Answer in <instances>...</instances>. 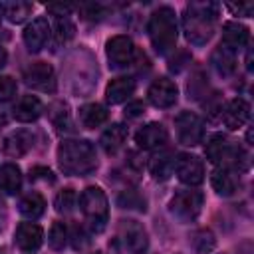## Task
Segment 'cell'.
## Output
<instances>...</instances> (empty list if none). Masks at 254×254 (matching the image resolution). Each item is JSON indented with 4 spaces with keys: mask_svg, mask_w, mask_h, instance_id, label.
<instances>
[{
    "mask_svg": "<svg viewBox=\"0 0 254 254\" xmlns=\"http://www.w3.org/2000/svg\"><path fill=\"white\" fill-rule=\"evenodd\" d=\"M149 246L147 230L137 220H121L115 238L113 248L117 254H143Z\"/></svg>",
    "mask_w": 254,
    "mask_h": 254,
    "instance_id": "8992f818",
    "label": "cell"
},
{
    "mask_svg": "<svg viewBox=\"0 0 254 254\" xmlns=\"http://www.w3.org/2000/svg\"><path fill=\"white\" fill-rule=\"evenodd\" d=\"M4 125H6V115H4L2 111H0V129H2Z\"/></svg>",
    "mask_w": 254,
    "mask_h": 254,
    "instance_id": "7bdbcfd3",
    "label": "cell"
},
{
    "mask_svg": "<svg viewBox=\"0 0 254 254\" xmlns=\"http://www.w3.org/2000/svg\"><path fill=\"white\" fill-rule=\"evenodd\" d=\"M18 210H20L22 216H26V218H30V220H36V218H40V216L44 214V210H46V200H44V196H42L40 192H28V194H24V196L20 198Z\"/></svg>",
    "mask_w": 254,
    "mask_h": 254,
    "instance_id": "4316f807",
    "label": "cell"
},
{
    "mask_svg": "<svg viewBox=\"0 0 254 254\" xmlns=\"http://www.w3.org/2000/svg\"><path fill=\"white\" fill-rule=\"evenodd\" d=\"M250 40V30L240 22H226L222 26V46L236 52L244 48Z\"/></svg>",
    "mask_w": 254,
    "mask_h": 254,
    "instance_id": "ffe728a7",
    "label": "cell"
},
{
    "mask_svg": "<svg viewBox=\"0 0 254 254\" xmlns=\"http://www.w3.org/2000/svg\"><path fill=\"white\" fill-rule=\"evenodd\" d=\"M6 220H8V214H6V208H4V202L0 200V232L6 228Z\"/></svg>",
    "mask_w": 254,
    "mask_h": 254,
    "instance_id": "60d3db41",
    "label": "cell"
},
{
    "mask_svg": "<svg viewBox=\"0 0 254 254\" xmlns=\"http://www.w3.org/2000/svg\"><path fill=\"white\" fill-rule=\"evenodd\" d=\"M14 242L22 252H36L44 242V230L36 222H20L14 232Z\"/></svg>",
    "mask_w": 254,
    "mask_h": 254,
    "instance_id": "9a60e30c",
    "label": "cell"
},
{
    "mask_svg": "<svg viewBox=\"0 0 254 254\" xmlns=\"http://www.w3.org/2000/svg\"><path fill=\"white\" fill-rule=\"evenodd\" d=\"M50 117H52V123L56 125L58 131H64L69 127V111H67V105L65 103H54L50 107Z\"/></svg>",
    "mask_w": 254,
    "mask_h": 254,
    "instance_id": "d6a6232c",
    "label": "cell"
},
{
    "mask_svg": "<svg viewBox=\"0 0 254 254\" xmlns=\"http://www.w3.org/2000/svg\"><path fill=\"white\" fill-rule=\"evenodd\" d=\"M44 111L42 101L36 95H24L18 99V103L12 107V115L20 123H32L36 121Z\"/></svg>",
    "mask_w": 254,
    "mask_h": 254,
    "instance_id": "d6986e66",
    "label": "cell"
},
{
    "mask_svg": "<svg viewBox=\"0 0 254 254\" xmlns=\"http://www.w3.org/2000/svg\"><path fill=\"white\" fill-rule=\"evenodd\" d=\"M175 127H177V137L183 145L194 147L204 137V123L192 111H181L175 117Z\"/></svg>",
    "mask_w": 254,
    "mask_h": 254,
    "instance_id": "9c48e42d",
    "label": "cell"
},
{
    "mask_svg": "<svg viewBox=\"0 0 254 254\" xmlns=\"http://www.w3.org/2000/svg\"><path fill=\"white\" fill-rule=\"evenodd\" d=\"M30 179H32V181L42 179V181L54 183V175H52V171L46 169V167H32V169H30Z\"/></svg>",
    "mask_w": 254,
    "mask_h": 254,
    "instance_id": "74e56055",
    "label": "cell"
},
{
    "mask_svg": "<svg viewBox=\"0 0 254 254\" xmlns=\"http://www.w3.org/2000/svg\"><path fill=\"white\" fill-rule=\"evenodd\" d=\"M123 113H125V117H129V119L139 117V115L145 113V105H143V101H131V103H127V107H125Z\"/></svg>",
    "mask_w": 254,
    "mask_h": 254,
    "instance_id": "ab89813d",
    "label": "cell"
},
{
    "mask_svg": "<svg viewBox=\"0 0 254 254\" xmlns=\"http://www.w3.org/2000/svg\"><path fill=\"white\" fill-rule=\"evenodd\" d=\"M34 147V133L28 129H16L10 135H6L2 149L8 157H24Z\"/></svg>",
    "mask_w": 254,
    "mask_h": 254,
    "instance_id": "e0dca14e",
    "label": "cell"
},
{
    "mask_svg": "<svg viewBox=\"0 0 254 254\" xmlns=\"http://www.w3.org/2000/svg\"><path fill=\"white\" fill-rule=\"evenodd\" d=\"M210 64H212V67L216 69L218 75L228 77V75H232L234 69H236V52H232V50H228V48H224V46L220 44V46L212 52Z\"/></svg>",
    "mask_w": 254,
    "mask_h": 254,
    "instance_id": "cb8c5ba5",
    "label": "cell"
},
{
    "mask_svg": "<svg viewBox=\"0 0 254 254\" xmlns=\"http://www.w3.org/2000/svg\"><path fill=\"white\" fill-rule=\"evenodd\" d=\"M69 238H73V248H75V250H83V248L89 244V240H83V238H87V236H85V232H83L81 226H79V228L73 226L71 232H69Z\"/></svg>",
    "mask_w": 254,
    "mask_h": 254,
    "instance_id": "8d00e7d4",
    "label": "cell"
},
{
    "mask_svg": "<svg viewBox=\"0 0 254 254\" xmlns=\"http://www.w3.org/2000/svg\"><path fill=\"white\" fill-rule=\"evenodd\" d=\"M117 204L121 208H135V210H145L147 208V200L141 192L137 190H123L117 196Z\"/></svg>",
    "mask_w": 254,
    "mask_h": 254,
    "instance_id": "1f68e13d",
    "label": "cell"
},
{
    "mask_svg": "<svg viewBox=\"0 0 254 254\" xmlns=\"http://www.w3.org/2000/svg\"><path fill=\"white\" fill-rule=\"evenodd\" d=\"M79 210L91 228V232H101L109 220V202L99 187H87L79 194Z\"/></svg>",
    "mask_w": 254,
    "mask_h": 254,
    "instance_id": "5b68a950",
    "label": "cell"
},
{
    "mask_svg": "<svg viewBox=\"0 0 254 254\" xmlns=\"http://www.w3.org/2000/svg\"><path fill=\"white\" fill-rule=\"evenodd\" d=\"M16 79H12L10 75H0V101H8L16 95Z\"/></svg>",
    "mask_w": 254,
    "mask_h": 254,
    "instance_id": "e575fe53",
    "label": "cell"
},
{
    "mask_svg": "<svg viewBox=\"0 0 254 254\" xmlns=\"http://www.w3.org/2000/svg\"><path fill=\"white\" fill-rule=\"evenodd\" d=\"M24 83L38 91H56L54 67L46 62H34L24 69Z\"/></svg>",
    "mask_w": 254,
    "mask_h": 254,
    "instance_id": "30bf717a",
    "label": "cell"
},
{
    "mask_svg": "<svg viewBox=\"0 0 254 254\" xmlns=\"http://www.w3.org/2000/svg\"><path fill=\"white\" fill-rule=\"evenodd\" d=\"M125 139H127V127L123 123H113L103 131L99 143L107 155H115L125 145Z\"/></svg>",
    "mask_w": 254,
    "mask_h": 254,
    "instance_id": "603a6c76",
    "label": "cell"
},
{
    "mask_svg": "<svg viewBox=\"0 0 254 254\" xmlns=\"http://www.w3.org/2000/svg\"><path fill=\"white\" fill-rule=\"evenodd\" d=\"M77 117H79V123L85 127V129H95L99 125H103L109 117L107 109L99 103H87V105H81L79 111H77Z\"/></svg>",
    "mask_w": 254,
    "mask_h": 254,
    "instance_id": "d4e9b609",
    "label": "cell"
},
{
    "mask_svg": "<svg viewBox=\"0 0 254 254\" xmlns=\"http://www.w3.org/2000/svg\"><path fill=\"white\" fill-rule=\"evenodd\" d=\"M75 34V26L73 22L67 18V16H62V18H56V24H54V36H56V46H62V44H67Z\"/></svg>",
    "mask_w": 254,
    "mask_h": 254,
    "instance_id": "f546056e",
    "label": "cell"
},
{
    "mask_svg": "<svg viewBox=\"0 0 254 254\" xmlns=\"http://www.w3.org/2000/svg\"><path fill=\"white\" fill-rule=\"evenodd\" d=\"M175 171L181 183L196 187L204 181V165L196 155H179L175 161Z\"/></svg>",
    "mask_w": 254,
    "mask_h": 254,
    "instance_id": "8fae6325",
    "label": "cell"
},
{
    "mask_svg": "<svg viewBox=\"0 0 254 254\" xmlns=\"http://www.w3.org/2000/svg\"><path fill=\"white\" fill-rule=\"evenodd\" d=\"M0 254H6V248L4 246H0Z\"/></svg>",
    "mask_w": 254,
    "mask_h": 254,
    "instance_id": "ee69618b",
    "label": "cell"
},
{
    "mask_svg": "<svg viewBox=\"0 0 254 254\" xmlns=\"http://www.w3.org/2000/svg\"><path fill=\"white\" fill-rule=\"evenodd\" d=\"M22 189V173L14 163H6L0 167V190L6 194H18Z\"/></svg>",
    "mask_w": 254,
    "mask_h": 254,
    "instance_id": "484cf974",
    "label": "cell"
},
{
    "mask_svg": "<svg viewBox=\"0 0 254 254\" xmlns=\"http://www.w3.org/2000/svg\"><path fill=\"white\" fill-rule=\"evenodd\" d=\"M204 204V194L200 190H181L177 192L169 202V212L173 218H177L181 224L192 222L198 218Z\"/></svg>",
    "mask_w": 254,
    "mask_h": 254,
    "instance_id": "52a82bcc",
    "label": "cell"
},
{
    "mask_svg": "<svg viewBox=\"0 0 254 254\" xmlns=\"http://www.w3.org/2000/svg\"><path fill=\"white\" fill-rule=\"evenodd\" d=\"M190 246L196 254H208L214 250L216 246V240H214V234L208 230V228H200V230H194L192 236H190Z\"/></svg>",
    "mask_w": 254,
    "mask_h": 254,
    "instance_id": "f1b7e54d",
    "label": "cell"
},
{
    "mask_svg": "<svg viewBox=\"0 0 254 254\" xmlns=\"http://www.w3.org/2000/svg\"><path fill=\"white\" fill-rule=\"evenodd\" d=\"M67 238H69V230L64 222H54L52 228H50V234H48V244L52 246V250H64L65 244H67Z\"/></svg>",
    "mask_w": 254,
    "mask_h": 254,
    "instance_id": "4dcf8cb0",
    "label": "cell"
},
{
    "mask_svg": "<svg viewBox=\"0 0 254 254\" xmlns=\"http://www.w3.org/2000/svg\"><path fill=\"white\" fill-rule=\"evenodd\" d=\"M52 36V28L46 18H36L24 28V44L30 52H40Z\"/></svg>",
    "mask_w": 254,
    "mask_h": 254,
    "instance_id": "2e32d148",
    "label": "cell"
},
{
    "mask_svg": "<svg viewBox=\"0 0 254 254\" xmlns=\"http://www.w3.org/2000/svg\"><path fill=\"white\" fill-rule=\"evenodd\" d=\"M175 155L171 151H159L149 161V171L155 181H167L175 171Z\"/></svg>",
    "mask_w": 254,
    "mask_h": 254,
    "instance_id": "7402d4cb",
    "label": "cell"
},
{
    "mask_svg": "<svg viewBox=\"0 0 254 254\" xmlns=\"http://www.w3.org/2000/svg\"><path fill=\"white\" fill-rule=\"evenodd\" d=\"M149 40L159 56H167L175 50L177 44V16L171 6H159L147 24Z\"/></svg>",
    "mask_w": 254,
    "mask_h": 254,
    "instance_id": "277c9868",
    "label": "cell"
},
{
    "mask_svg": "<svg viewBox=\"0 0 254 254\" xmlns=\"http://www.w3.org/2000/svg\"><path fill=\"white\" fill-rule=\"evenodd\" d=\"M167 139H169L167 129H165L161 123H155V121L143 125V127L135 133V143H137V147L143 149V151L161 149V147H165Z\"/></svg>",
    "mask_w": 254,
    "mask_h": 254,
    "instance_id": "5bb4252c",
    "label": "cell"
},
{
    "mask_svg": "<svg viewBox=\"0 0 254 254\" xmlns=\"http://www.w3.org/2000/svg\"><path fill=\"white\" fill-rule=\"evenodd\" d=\"M6 60H8V54H6V50L0 46V69L6 65Z\"/></svg>",
    "mask_w": 254,
    "mask_h": 254,
    "instance_id": "b9f144b4",
    "label": "cell"
},
{
    "mask_svg": "<svg viewBox=\"0 0 254 254\" xmlns=\"http://www.w3.org/2000/svg\"><path fill=\"white\" fill-rule=\"evenodd\" d=\"M32 4L30 2H20V0H16V2H0V12H2V16L8 20V22H12V24H20V22H24L30 14H32Z\"/></svg>",
    "mask_w": 254,
    "mask_h": 254,
    "instance_id": "83f0119b",
    "label": "cell"
},
{
    "mask_svg": "<svg viewBox=\"0 0 254 254\" xmlns=\"http://www.w3.org/2000/svg\"><path fill=\"white\" fill-rule=\"evenodd\" d=\"M58 165L69 177H87L97 169L95 147L85 139H65L58 147Z\"/></svg>",
    "mask_w": 254,
    "mask_h": 254,
    "instance_id": "7a4b0ae2",
    "label": "cell"
},
{
    "mask_svg": "<svg viewBox=\"0 0 254 254\" xmlns=\"http://www.w3.org/2000/svg\"><path fill=\"white\" fill-rule=\"evenodd\" d=\"M147 97L149 101L155 105V107H161V109H167V107H173L179 99V89H177V83L169 77H159L151 83L149 91H147Z\"/></svg>",
    "mask_w": 254,
    "mask_h": 254,
    "instance_id": "7c38bea8",
    "label": "cell"
},
{
    "mask_svg": "<svg viewBox=\"0 0 254 254\" xmlns=\"http://www.w3.org/2000/svg\"><path fill=\"white\" fill-rule=\"evenodd\" d=\"M226 6L236 16H250L254 12V4L252 2H246V4H226Z\"/></svg>",
    "mask_w": 254,
    "mask_h": 254,
    "instance_id": "f35d334b",
    "label": "cell"
},
{
    "mask_svg": "<svg viewBox=\"0 0 254 254\" xmlns=\"http://www.w3.org/2000/svg\"><path fill=\"white\" fill-rule=\"evenodd\" d=\"M105 54L109 60V67L113 69H125L129 67L135 58H137V48L133 44V40L125 34H117L113 38L107 40L105 44Z\"/></svg>",
    "mask_w": 254,
    "mask_h": 254,
    "instance_id": "ba28073f",
    "label": "cell"
},
{
    "mask_svg": "<svg viewBox=\"0 0 254 254\" xmlns=\"http://www.w3.org/2000/svg\"><path fill=\"white\" fill-rule=\"evenodd\" d=\"M135 91V79L133 77H115L105 87V99L111 105L127 101Z\"/></svg>",
    "mask_w": 254,
    "mask_h": 254,
    "instance_id": "44dd1931",
    "label": "cell"
},
{
    "mask_svg": "<svg viewBox=\"0 0 254 254\" xmlns=\"http://www.w3.org/2000/svg\"><path fill=\"white\" fill-rule=\"evenodd\" d=\"M220 119L222 123L230 129V131H236V129H242L248 119H250V105L246 99L242 97H234L230 99L222 109H220Z\"/></svg>",
    "mask_w": 254,
    "mask_h": 254,
    "instance_id": "4fadbf2b",
    "label": "cell"
},
{
    "mask_svg": "<svg viewBox=\"0 0 254 254\" xmlns=\"http://www.w3.org/2000/svg\"><path fill=\"white\" fill-rule=\"evenodd\" d=\"M75 200H77V194L73 192V189H64L56 194V200H54V206L58 212L65 214V212H71L73 206H75Z\"/></svg>",
    "mask_w": 254,
    "mask_h": 254,
    "instance_id": "836d02e7",
    "label": "cell"
},
{
    "mask_svg": "<svg viewBox=\"0 0 254 254\" xmlns=\"http://www.w3.org/2000/svg\"><path fill=\"white\" fill-rule=\"evenodd\" d=\"M79 12L83 14L81 18H85V20H99L103 16V6L101 4H83L79 8Z\"/></svg>",
    "mask_w": 254,
    "mask_h": 254,
    "instance_id": "d590c367",
    "label": "cell"
},
{
    "mask_svg": "<svg viewBox=\"0 0 254 254\" xmlns=\"http://www.w3.org/2000/svg\"><path fill=\"white\" fill-rule=\"evenodd\" d=\"M204 155L212 165H222L236 173L248 169V153L236 141L222 133H214L208 137L204 145Z\"/></svg>",
    "mask_w": 254,
    "mask_h": 254,
    "instance_id": "3957f363",
    "label": "cell"
},
{
    "mask_svg": "<svg viewBox=\"0 0 254 254\" xmlns=\"http://www.w3.org/2000/svg\"><path fill=\"white\" fill-rule=\"evenodd\" d=\"M218 4L216 2H190L183 12V32L185 38L194 46H204L216 30L218 24Z\"/></svg>",
    "mask_w": 254,
    "mask_h": 254,
    "instance_id": "6da1fadb",
    "label": "cell"
},
{
    "mask_svg": "<svg viewBox=\"0 0 254 254\" xmlns=\"http://www.w3.org/2000/svg\"><path fill=\"white\" fill-rule=\"evenodd\" d=\"M210 185L216 190V194H220V196H232L238 190V187H240V179H238V173L236 171L226 169V167H218L210 175Z\"/></svg>",
    "mask_w": 254,
    "mask_h": 254,
    "instance_id": "ac0fdd59",
    "label": "cell"
}]
</instances>
